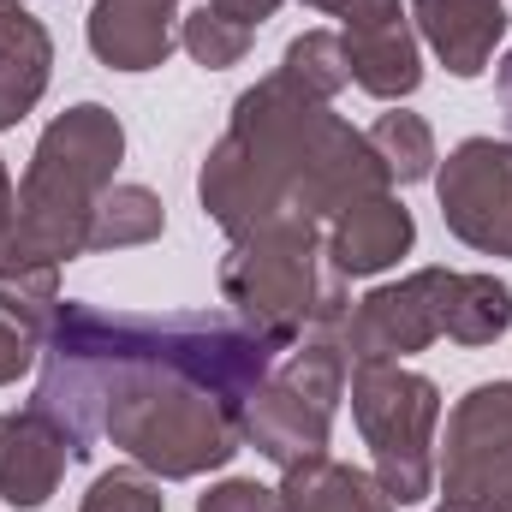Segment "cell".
Here are the masks:
<instances>
[{
    "mask_svg": "<svg viewBox=\"0 0 512 512\" xmlns=\"http://www.w3.org/2000/svg\"><path fill=\"white\" fill-rule=\"evenodd\" d=\"M197 512H280V489H262L251 477H227L197 501Z\"/></svg>",
    "mask_w": 512,
    "mask_h": 512,
    "instance_id": "obj_24",
    "label": "cell"
},
{
    "mask_svg": "<svg viewBox=\"0 0 512 512\" xmlns=\"http://www.w3.org/2000/svg\"><path fill=\"white\" fill-rule=\"evenodd\" d=\"M36 340L42 334H30L24 322H12V316H0V387L18 382L30 364H36Z\"/></svg>",
    "mask_w": 512,
    "mask_h": 512,
    "instance_id": "obj_25",
    "label": "cell"
},
{
    "mask_svg": "<svg viewBox=\"0 0 512 512\" xmlns=\"http://www.w3.org/2000/svg\"><path fill=\"white\" fill-rule=\"evenodd\" d=\"M364 137H370V149L382 155L387 179L417 185V179H429V173H435V131H429V120H423V114L393 108V114H382V120L364 131Z\"/></svg>",
    "mask_w": 512,
    "mask_h": 512,
    "instance_id": "obj_19",
    "label": "cell"
},
{
    "mask_svg": "<svg viewBox=\"0 0 512 512\" xmlns=\"http://www.w3.org/2000/svg\"><path fill=\"white\" fill-rule=\"evenodd\" d=\"M352 417L376 459V483L393 507H417L435 489L441 387L405 364H352Z\"/></svg>",
    "mask_w": 512,
    "mask_h": 512,
    "instance_id": "obj_6",
    "label": "cell"
},
{
    "mask_svg": "<svg viewBox=\"0 0 512 512\" xmlns=\"http://www.w3.org/2000/svg\"><path fill=\"white\" fill-rule=\"evenodd\" d=\"M251 36L245 24H233V18H221L215 6H197L185 24H179V48L197 60V66H209V72H221V66H239L245 54H251Z\"/></svg>",
    "mask_w": 512,
    "mask_h": 512,
    "instance_id": "obj_21",
    "label": "cell"
},
{
    "mask_svg": "<svg viewBox=\"0 0 512 512\" xmlns=\"http://www.w3.org/2000/svg\"><path fill=\"white\" fill-rule=\"evenodd\" d=\"M346 364L352 358H346L340 334L298 340V352L280 370H268V382L251 393V405H245V441L262 459H274L280 471L304 465V459H322L328 435H334L340 393H346Z\"/></svg>",
    "mask_w": 512,
    "mask_h": 512,
    "instance_id": "obj_7",
    "label": "cell"
},
{
    "mask_svg": "<svg viewBox=\"0 0 512 512\" xmlns=\"http://www.w3.org/2000/svg\"><path fill=\"white\" fill-rule=\"evenodd\" d=\"M179 0H96L90 6V54L114 72H155L173 54Z\"/></svg>",
    "mask_w": 512,
    "mask_h": 512,
    "instance_id": "obj_11",
    "label": "cell"
},
{
    "mask_svg": "<svg viewBox=\"0 0 512 512\" xmlns=\"http://www.w3.org/2000/svg\"><path fill=\"white\" fill-rule=\"evenodd\" d=\"M512 328V286L465 268H417L393 286H376L340 322V346L352 364H399L435 340L495 346Z\"/></svg>",
    "mask_w": 512,
    "mask_h": 512,
    "instance_id": "obj_5",
    "label": "cell"
},
{
    "mask_svg": "<svg viewBox=\"0 0 512 512\" xmlns=\"http://www.w3.org/2000/svg\"><path fill=\"white\" fill-rule=\"evenodd\" d=\"M441 512H453V507H441Z\"/></svg>",
    "mask_w": 512,
    "mask_h": 512,
    "instance_id": "obj_29",
    "label": "cell"
},
{
    "mask_svg": "<svg viewBox=\"0 0 512 512\" xmlns=\"http://www.w3.org/2000/svg\"><path fill=\"white\" fill-rule=\"evenodd\" d=\"M221 298L274 352L340 334V322L352 316L346 274L334 268L328 227L316 221H268L233 239V251L221 256Z\"/></svg>",
    "mask_w": 512,
    "mask_h": 512,
    "instance_id": "obj_3",
    "label": "cell"
},
{
    "mask_svg": "<svg viewBox=\"0 0 512 512\" xmlns=\"http://www.w3.org/2000/svg\"><path fill=\"white\" fill-rule=\"evenodd\" d=\"M441 221L459 245L483 256H512V143L465 137L435 173Z\"/></svg>",
    "mask_w": 512,
    "mask_h": 512,
    "instance_id": "obj_9",
    "label": "cell"
},
{
    "mask_svg": "<svg viewBox=\"0 0 512 512\" xmlns=\"http://www.w3.org/2000/svg\"><path fill=\"white\" fill-rule=\"evenodd\" d=\"M203 6H215L221 18H233V24H245V30H256L262 18H274L286 0H203Z\"/></svg>",
    "mask_w": 512,
    "mask_h": 512,
    "instance_id": "obj_26",
    "label": "cell"
},
{
    "mask_svg": "<svg viewBox=\"0 0 512 512\" xmlns=\"http://www.w3.org/2000/svg\"><path fill=\"white\" fill-rule=\"evenodd\" d=\"M411 245H417V221H411V209H405L399 197H387V191L352 203L346 215L328 221V256H334V268H340L346 280L382 274V268H393Z\"/></svg>",
    "mask_w": 512,
    "mask_h": 512,
    "instance_id": "obj_13",
    "label": "cell"
},
{
    "mask_svg": "<svg viewBox=\"0 0 512 512\" xmlns=\"http://www.w3.org/2000/svg\"><path fill=\"white\" fill-rule=\"evenodd\" d=\"M280 512H393V501L376 483V471H358V465H340L322 453V459L286 465Z\"/></svg>",
    "mask_w": 512,
    "mask_h": 512,
    "instance_id": "obj_15",
    "label": "cell"
},
{
    "mask_svg": "<svg viewBox=\"0 0 512 512\" xmlns=\"http://www.w3.org/2000/svg\"><path fill=\"white\" fill-rule=\"evenodd\" d=\"M346 60H352V84L370 90L376 102H405L423 84V54H417L411 24H387V30L346 36Z\"/></svg>",
    "mask_w": 512,
    "mask_h": 512,
    "instance_id": "obj_16",
    "label": "cell"
},
{
    "mask_svg": "<svg viewBox=\"0 0 512 512\" xmlns=\"http://www.w3.org/2000/svg\"><path fill=\"white\" fill-rule=\"evenodd\" d=\"M274 370V346L221 310H96L66 298L42 328L36 411H48L72 459L114 441L161 483L233 465L245 405Z\"/></svg>",
    "mask_w": 512,
    "mask_h": 512,
    "instance_id": "obj_1",
    "label": "cell"
},
{
    "mask_svg": "<svg viewBox=\"0 0 512 512\" xmlns=\"http://www.w3.org/2000/svg\"><path fill=\"white\" fill-rule=\"evenodd\" d=\"M501 102H507V114H512V48H507V60H501Z\"/></svg>",
    "mask_w": 512,
    "mask_h": 512,
    "instance_id": "obj_28",
    "label": "cell"
},
{
    "mask_svg": "<svg viewBox=\"0 0 512 512\" xmlns=\"http://www.w3.org/2000/svg\"><path fill=\"white\" fill-rule=\"evenodd\" d=\"M12 227H18V191H12V179H6V161H0V245L12 239Z\"/></svg>",
    "mask_w": 512,
    "mask_h": 512,
    "instance_id": "obj_27",
    "label": "cell"
},
{
    "mask_svg": "<svg viewBox=\"0 0 512 512\" xmlns=\"http://www.w3.org/2000/svg\"><path fill=\"white\" fill-rule=\"evenodd\" d=\"M78 512H167V495L143 465H114V471H102L90 483Z\"/></svg>",
    "mask_w": 512,
    "mask_h": 512,
    "instance_id": "obj_22",
    "label": "cell"
},
{
    "mask_svg": "<svg viewBox=\"0 0 512 512\" xmlns=\"http://www.w3.org/2000/svg\"><path fill=\"white\" fill-rule=\"evenodd\" d=\"M328 18H340V36H364V30H387V24H405V6L399 0H304Z\"/></svg>",
    "mask_w": 512,
    "mask_h": 512,
    "instance_id": "obj_23",
    "label": "cell"
},
{
    "mask_svg": "<svg viewBox=\"0 0 512 512\" xmlns=\"http://www.w3.org/2000/svg\"><path fill=\"white\" fill-rule=\"evenodd\" d=\"M54 310H60V262H42V256L18 251V245H0V316L42 334Z\"/></svg>",
    "mask_w": 512,
    "mask_h": 512,
    "instance_id": "obj_17",
    "label": "cell"
},
{
    "mask_svg": "<svg viewBox=\"0 0 512 512\" xmlns=\"http://www.w3.org/2000/svg\"><path fill=\"white\" fill-rule=\"evenodd\" d=\"M435 477H441V507L512 512V382L471 387L447 411V447Z\"/></svg>",
    "mask_w": 512,
    "mask_h": 512,
    "instance_id": "obj_8",
    "label": "cell"
},
{
    "mask_svg": "<svg viewBox=\"0 0 512 512\" xmlns=\"http://www.w3.org/2000/svg\"><path fill=\"white\" fill-rule=\"evenodd\" d=\"M387 167L364 131H352L328 96L298 84L292 72H268L233 102V120L197 173L203 215L245 239L268 221H316L328 227L364 197H382Z\"/></svg>",
    "mask_w": 512,
    "mask_h": 512,
    "instance_id": "obj_2",
    "label": "cell"
},
{
    "mask_svg": "<svg viewBox=\"0 0 512 512\" xmlns=\"http://www.w3.org/2000/svg\"><path fill=\"white\" fill-rule=\"evenodd\" d=\"M66 459H72V441L48 411L24 405V411L0 417V501L6 507H48V495L66 477Z\"/></svg>",
    "mask_w": 512,
    "mask_h": 512,
    "instance_id": "obj_10",
    "label": "cell"
},
{
    "mask_svg": "<svg viewBox=\"0 0 512 512\" xmlns=\"http://www.w3.org/2000/svg\"><path fill=\"white\" fill-rule=\"evenodd\" d=\"M411 18L453 78H477L507 36V0H411Z\"/></svg>",
    "mask_w": 512,
    "mask_h": 512,
    "instance_id": "obj_12",
    "label": "cell"
},
{
    "mask_svg": "<svg viewBox=\"0 0 512 512\" xmlns=\"http://www.w3.org/2000/svg\"><path fill=\"white\" fill-rule=\"evenodd\" d=\"M126 161V126L102 102L66 108L54 126L36 137V155L18 185V227L6 245L42 256V262H72L90 251V215L114 185V167Z\"/></svg>",
    "mask_w": 512,
    "mask_h": 512,
    "instance_id": "obj_4",
    "label": "cell"
},
{
    "mask_svg": "<svg viewBox=\"0 0 512 512\" xmlns=\"http://www.w3.org/2000/svg\"><path fill=\"white\" fill-rule=\"evenodd\" d=\"M161 227H167V209L149 185H108V197L90 215V251L149 245V239H161Z\"/></svg>",
    "mask_w": 512,
    "mask_h": 512,
    "instance_id": "obj_18",
    "label": "cell"
},
{
    "mask_svg": "<svg viewBox=\"0 0 512 512\" xmlns=\"http://www.w3.org/2000/svg\"><path fill=\"white\" fill-rule=\"evenodd\" d=\"M280 72H292L298 84H310L316 96H340L346 84H352V60H346V36L340 30H304V36H292L286 42V60H280Z\"/></svg>",
    "mask_w": 512,
    "mask_h": 512,
    "instance_id": "obj_20",
    "label": "cell"
},
{
    "mask_svg": "<svg viewBox=\"0 0 512 512\" xmlns=\"http://www.w3.org/2000/svg\"><path fill=\"white\" fill-rule=\"evenodd\" d=\"M54 72V42L36 12L18 0H0V131H12L48 90Z\"/></svg>",
    "mask_w": 512,
    "mask_h": 512,
    "instance_id": "obj_14",
    "label": "cell"
}]
</instances>
